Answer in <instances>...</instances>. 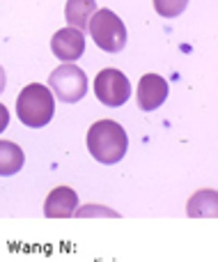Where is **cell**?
Instances as JSON below:
<instances>
[{
	"instance_id": "obj_1",
	"label": "cell",
	"mask_w": 218,
	"mask_h": 262,
	"mask_svg": "<svg viewBox=\"0 0 218 262\" xmlns=\"http://www.w3.org/2000/svg\"><path fill=\"white\" fill-rule=\"evenodd\" d=\"M87 149L104 166L122 161L129 149V136L122 124L113 120H99L87 131Z\"/></svg>"
},
{
	"instance_id": "obj_2",
	"label": "cell",
	"mask_w": 218,
	"mask_h": 262,
	"mask_svg": "<svg viewBox=\"0 0 218 262\" xmlns=\"http://www.w3.org/2000/svg\"><path fill=\"white\" fill-rule=\"evenodd\" d=\"M55 113V97L41 83H30L21 90L16 99V115L26 127L41 129L53 120Z\"/></svg>"
},
{
	"instance_id": "obj_3",
	"label": "cell",
	"mask_w": 218,
	"mask_h": 262,
	"mask_svg": "<svg viewBox=\"0 0 218 262\" xmlns=\"http://www.w3.org/2000/svg\"><path fill=\"white\" fill-rule=\"evenodd\" d=\"M87 32L92 35V41L106 53H119L127 46V28L124 21L110 9H96L90 18Z\"/></svg>"
},
{
	"instance_id": "obj_4",
	"label": "cell",
	"mask_w": 218,
	"mask_h": 262,
	"mask_svg": "<svg viewBox=\"0 0 218 262\" xmlns=\"http://www.w3.org/2000/svg\"><path fill=\"white\" fill-rule=\"evenodd\" d=\"M49 85L53 97L64 104H76L87 95V76L76 62H62L49 76Z\"/></svg>"
},
{
	"instance_id": "obj_5",
	"label": "cell",
	"mask_w": 218,
	"mask_h": 262,
	"mask_svg": "<svg viewBox=\"0 0 218 262\" xmlns=\"http://www.w3.org/2000/svg\"><path fill=\"white\" fill-rule=\"evenodd\" d=\"M94 95L101 104L110 106V108L124 106L131 97L129 76H124L119 69H101L94 78Z\"/></svg>"
},
{
	"instance_id": "obj_6",
	"label": "cell",
	"mask_w": 218,
	"mask_h": 262,
	"mask_svg": "<svg viewBox=\"0 0 218 262\" xmlns=\"http://www.w3.org/2000/svg\"><path fill=\"white\" fill-rule=\"evenodd\" d=\"M51 51L62 62H76L85 53V35L78 28H71V26L62 28L51 39Z\"/></svg>"
},
{
	"instance_id": "obj_7",
	"label": "cell",
	"mask_w": 218,
	"mask_h": 262,
	"mask_svg": "<svg viewBox=\"0 0 218 262\" xmlns=\"http://www.w3.org/2000/svg\"><path fill=\"white\" fill-rule=\"evenodd\" d=\"M168 99V83L159 74H145L138 83V106L142 111H156Z\"/></svg>"
},
{
	"instance_id": "obj_8",
	"label": "cell",
	"mask_w": 218,
	"mask_h": 262,
	"mask_svg": "<svg viewBox=\"0 0 218 262\" xmlns=\"http://www.w3.org/2000/svg\"><path fill=\"white\" fill-rule=\"evenodd\" d=\"M78 209V195L71 186H55L44 203V214L49 219H69Z\"/></svg>"
},
{
	"instance_id": "obj_9",
	"label": "cell",
	"mask_w": 218,
	"mask_h": 262,
	"mask_svg": "<svg viewBox=\"0 0 218 262\" xmlns=\"http://www.w3.org/2000/svg\"><path fill=\"white\" fill-rule=\"evenodd\" d=\"M186 214L191 219H218V191L202 189L188 198Z\"/></svg>"
},
{
	"instance_id": "obj_10",
	"label": "cell",
	"mask_w": 218,
	"mask_h": 262,
	"mask_svg": "<svg viewBox=\"0 0 218 262\" xmlns=\"http://www.w3.org/2000/svg\"><path fill=\"white\" fill-rule=\"evenodd\" d=\"M96 12V0H67V7H64V18H67V26L78 28V30L85 32L90 26V18Z\"/></svg>"
},
{
	"instance_id": "obj_11",
	"label": "cell",
	"mask_w": 218,
	"mask_h": 262,
	"mask_svg": "<svg viewBox=\"0 0 218 262\" xmlns=\"http://www.w3.org/2000/svg\"><path fill=\"white\" fill-rule=\"evenodd\" d=\"M26 163L23 149L12 140H0V177L16 175Z\"/></svg>"
},
{
	"instance_id": "obj_12",
	"label": "cell",
	"mask_w": 218,
	"mask_h": 262,
	"mask_svg": "<svg viewBox=\"0 0 218 262\" xmlns=\"http://www.w3.org/2000/svg\"><path fill=\"white\" fill-rule=\"evenodd\" d=\"M188 3L191 0H154V9L163 18H177L179 14H184Z\"/></svg>"
},
{
	"instance_id": "obj_13",
	"label": "cell",
	"mask_w": 218,
	"mask_h": 262,
	"mask_svg": "<svg viewBox=\"0 0 218 262\" xmlns=\"http://www.w3.org/2000/svg\"><path fill=\"white\" fill-rule=\"evenodd\" d=\"M74 216H78V219H85V216H113V219H117L119 214L115 212V209L101 207V205H85V207H78Z\"/></svg>"
},
{
	"instance_id": "obj_14",
	"label": "cell",
	"mask_w": 218,
	"mask_h": 262,
	"mask_svg": "<svg viewBox=\"0 0 218 262\" xmlns=\"http://www.w3.org/2000/svg\"><path fill=\"white\" fill-rule=\"evenodd\" d=\"M7 124H9V111L5 108L3 104H0V134L7 129Z\"/></svg>"
},
{
	"instance_id": "obj_15",
	"label": "cell",
	"mask_w": 218,
	"mask_h": 262,
	"mask_svg": "<svg viewBox=\"0 0 218 262\" xmlns=\"http://www.w3.org/2000/svg\"><path fill=\"white\" fill-rule=\"evenodd\" d=\"M5 85H7V76H5V69H3V67H0V95H3Z\"/></svg>"
}]
</instances>
